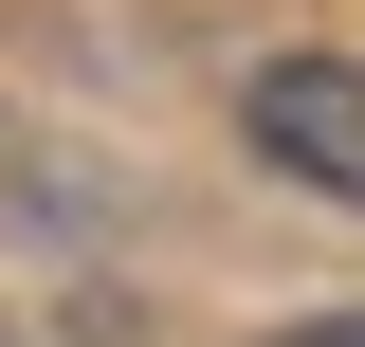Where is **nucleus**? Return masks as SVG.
I'll return each instance as SVG.
<instances>
[{
  "label": "nucleus",
  "instance_id": "1",
  "mask_svg": "<svg viewBox=\"0 0 365 347\" xmlns=\"http://www.w3.org/2000/svg\"><path fill=\"white\" fill-rule=\"evenodd\" d=\"M237 146L274 183H311V201L365 219V55H256L237 74Z\"/></svg>",
  "mask_w": 365,
  "mask_h": 347
},
{
  "label": "nucleus",
  "instance_id": "2",
  "mask_svg": "<svg viewBox=\"0 0 365 347\" xmlns=\"http://www.w3.org/2000/svg\"><path fill=\"white\" fill-rule=\"evenodd\" d=\"M256 347H365V311H311V329H256Z\"/></svg>",
  "mask_w": 365,
  "mask_h": 347
}]
</instances>
